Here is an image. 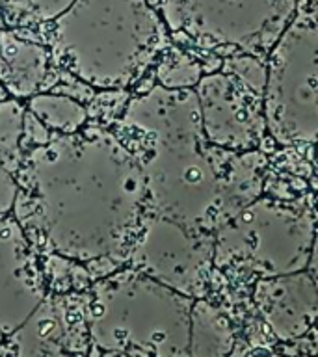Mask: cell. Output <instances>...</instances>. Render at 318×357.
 Wrapping results in <instances>:
<instances>
[{"mask_svg":"<svg viewBox=\"0 0 318 357\" xmlns=\"http://www.w3.org/2000/svg\"><path fill=\"white\" fill-rule=\"evenodd\" d=\"M128 253L145 272L166 278L195 272L201 278L214 255V234L190 231L167 218L144 216Z\"/></svg>","mask_w":318,"mask_h":357,"instance_id":"8","label":"cell"},{"mask_svg":"<svg viewBox=\"0 0 318 357\" xmlns=\"http://www.w3.org/2000/svg\"><path fill=\"white\" fill-rule=\"evenodd\" d=\"M298 0H160L167 32L201 49L233 47L266 58Z\"/></svg>","mask_w":318,"mask_h":357,"instance_id":"6","label":"cell"},{"mask_svg":"<svg viewBox=\"0 0 318 357\" xmlns=\"http://www.w3.org/2000/svg\"><path fill=\"white\" fill-rule=\"evenodd\" d=\"M194 91L211 144L236 153L259 149L266 134L262 91L227 69L201 77Z\"/></svg>","mask_w":318,"mask_h":357,"instance_id":"7","label":"cell"},{"mask_svg":"<svg viewBox=\"0 0 318 357\" xmlns=\"http://www.w3.org/2000/svg\"><path fill=\"white\" fill-rule=\"evenodd\" d=\"M17 167V220L60 255L89 261L128 253L145 216L136 158L103 128L54 134Z\"/></svg>","mask_w":318,"mask_h":357,"instance_id":"1","label":"cell"},{"mask_svg":"<svg viewBox=\"0 0 318 357\" xmlns=\"http://www.w3.org/2000/svg\"><path fill=\"white\" fill-rule=\"evenodd\" d=\"M17 197V183L6 167L0 166V216L11 211Z\"/></svg>","mask_w":318,"mask_h":357,"instance_id":"14","label":"cell"},{"mask_svg":"<svg viewBox=\"0 0 318 357\" xmlns=\"http://www.w3.org/2000/svg\"><path fill=\"white\" fill-rule=\"evenodd\" d=\"M22 136V106L19 102H0V166L8 172H17L22 151L19 138Z\"/></svg>","mask_w":318,"mask_h":357,"instance_id":"11","label":"cell"},{"mask_svg":"<svg viewBox=\"0 0 318 357\" xmlns=\"http://www.w3.org/2000/svg\"><path fill=\"white\" fill-rule=\"evenodd\" d=\"M218 266L236 264L261 273H290L315 253L312 201L257 197L214 233Z\"/></svg>","mask_w":318,"mask_h":357,"instance_id":"5","label":"cell"},{"mask_svg":"<svg viewBox=\"0 0 318 357\" xmlns=\"http://www.w3.org/2000/svg\"><path fill=\"white\" fill-rule=\"evenodd\" d=\"M28 112L50 134H73L82 128L88 119V110L80 102L66 95H36L28 102Z\"/></svg>","mask_w":318,"mask_h":357,"instance_id":"10","label":"cell"},{"mask_svg":"<svg viewBox=\"0 0 318 357\" xmlns=\"http://www.w3.org/2000/svg\"><path fill=\"white\" fill-rule=\"evenodd\" d=\"M158 77L164 88H190L201 78V67L175 50L172 58L162 60Z\"/></svg>","mask_w":318,"mask_h":357,"instance_id":"13","label":"cell"},{"mask_svg":"<svg viewBox=\"0 0 318 357\" xmlns=\"http://www.w3.org/2000/svg\"><path fill=\"white\" fill-rule=\"evenodd\" d=\"M50 60L95 88H127L169 47L147 0H73L54 19Z\"/></svg>","mask_w":318,"mask_h":357,"instance_id":"3","label":"cell"},{"mask_svg":"<svg viewBox=\"0 0 318 357\" xmlns=\"http://www.w3.org/2000/svg\"><path fill=\"white\" fill-rule=\"evenodd\" d=\"M49 60L50 52L43 45L22 41L15 32H0V80L13 95L39 91Z\"/></svg>","mask_w":318,"mask_h":357,"instance_id":"9","label":"cell"},{"mask_svg":"<svg viewBox=\"0 0 318 357\" xmlns=\"http://www.w3.org/2000/svg\"><path fill=\"white\" fill-rule=\"evenodd\" d=\"M114 134L138 162L147 208L190 231L214 234L261 195L266 156L211 144L192 88H151Z\"/></svg>","mask_w":318,"mask_h":357,"instance_id":"2","label":"cell"},{"mask_svg":"<svg viewBox=\"0 0 318 357\" xmlns=\"http://www.w3.org/2000/svg\"><path fill=\"white\" fill-rule=\"evenodd\" d=\"M73 4V0H0V10L11 24L54 21Z\"/></svg>","mask_w":318,"mask_h":357,"instance_id":"12","label":"cell"},{"mask_svg":"<svg viewBox=\"0 0 318 357\" xmlns=\"http://www.w3.org/2000/svg\"><path fill=\"white\" fill-rule=\"evenodd\" d=\"M317 0H298L283 33L268 52L262 110L279 145L312 149L318 132Z\"/></svg>","mask_w":318,"mask_h":357,"instance_id":"4","label":"cell"}]
</instances>
